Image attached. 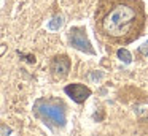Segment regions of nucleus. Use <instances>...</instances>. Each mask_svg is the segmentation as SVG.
<instances>
[{
  "label": "nucleus",
  "mask_w": 148,
  "mask_h": 136,
  "mask_svg": "<svg viewBox=\"0 0 148 136\" xmlns=\"http://www.w3.org/2000/svg\"><path fill=\"white\" fill-rule=\"evenodd\" d=\"M143 6L135 0H102L96 14L100 35L112 43H129L140 35Z\"/></svg>",
  "instance_id": "obj_1"
},
{
  "label": "nucleus",
  "mask_w": 148,
  "mask_h": 136,
  "mask_svg": "<svg viewBox=\"0 0 148 136\" xmlns=\"http://www.w3.org/2000/svg\"><path fill=\"white\" fill-rule=\"evenodd\" d=\"M37 109H38V112L42 114L46 120L54 123L56 127H64L65 125V111H64V108L59 106L56 101L40 100L38 103H37Z\"/></svg>",
  "instance_id": "obj_2"
},
{
  "label": "nucleus",
  "mask_w": 148,
  "mask_h": 136,
  "mask_svg": "<svg viewBox=\"0 0 148 136\" xmlns=\"http://www.w3.org/2000/svg\"><path fill=\"white\" fill-rule=\"evenodd\" d=\"M69 41H70V44L75 47V49L81 51V52L91 54V55L96 54V51L92 49V46H91L89 40H88V37H86V32H84L81 27L70 28V32H69Z\"/></svg>",
  "instance_id": "obj_3"
},
{
  "label": "nucleus",
  "mask_w": 148,
  "mask_h": 136,
  "mask_svg": "<svg viewBox=\"0 0 148 136\" xmlns=\"http://www.w3.org/2000/svg\"><path fill=\"white\" fill-rule=\"evenodd\" d=\"M64 92L77 103H83L88 97L91 95V90L88 87H84L83 84H70L64 89Z\"/></svg>",
  "instance_id": "obj_4"
},
{
  "label": "nucleus",
  "mask_w": 148,
  "mask_h": 136,
  "mask_svg": "<svg viewBox=\"0 0 148 136\" xmlns=\"http://www.w3.org/2000/svg\"><path fill=\"white\" fill-rule=\"evenodd\" d=\"M53 74H54L56 79H62L67 76L69 70H70V62H69V59L65 55H61V57H56L54 60H53Z\"/></svg>",
  "instance_id": "obj_5"
},
{
  "label": "nucleus",
  "mask_w": 148,
  "mask_h": 136,
  "mask_svg": "<svg viewBox=\"0 0 148 136\" xmlns=\"http://www.w3.org/2000/svg\"><path fill=\"white\" fill-rule=\"evenodd\" d=\"M116 55H118V59L121 60L123 63H131L132 62V55H131V52H129L127 49H118V52H116Z\"/></svg>",
  "instance_id": "obj_6"
},
{
  "label": "nucleus",
  "mask_w": 148,
  "mask_h": 136,
  "mask_svg": "<svg viewBox=\"0 0 148 136\" xmlns=\"http://www.w3.org/2000/svg\"><path fill=\"white\" fill-rule=\"evenodd\" d=\"M62 24H64V22H62L61 16H54V18L48 22V28L49 30H59V28L62 27Z\"/></svg>",
  "instance_id": "obj_7"
},
{
  "label": "nucleus",
  "mask_w": 148,
  "mask_h": 136,
  "mask_svg": "<svg viewBox=\"0 0 148 136\" xmlns=\"http://www.w3.org/2000/svg\"><path fill=\"white\" fill-rule=\"evenodd\" d=\"M138 51H140L143 55H148V41H145V43L142 44L140 47H138Z\"/></svg>",
  "instance_id": "obj_8"
},
{
  "label": "nucleus",
  "mask_w": 148,
  "mask_h": 136,
  "mask_svg": "<svg viewBox=\"0 0 148 136\" xmlns=\"http://www.w3.org/2000/svg\"><path fill=\"white\" fill-rule=\"evenodd\" d=\"M2 133H3V136H10L11 130H10V128H7L5 125H2Z\"/></svg>",
  "instance_id": "obj_9"
}]
</instances>
